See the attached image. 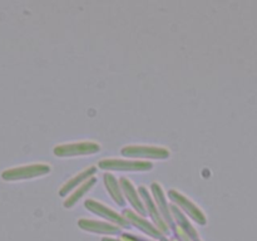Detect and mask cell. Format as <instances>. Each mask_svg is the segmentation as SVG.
Wrapping results in <instances>:
<instances>
[{"mask_svg":"<svg viewBox=\"0 0 257 241\" xmlns=\"http://www.w3.org/2000/svg\"><path fill=\"white\" fill-rule=\"evenodd\" d=\"M98 167L103 171H119V172H146L153 168L151 161L132 160V158H103L98 162Z\"/></svg>","mask_w":257,"mask_h":241,"instance_id":"1","label":"cell"},{"mask_svg":"<svg viewBox=\"0 0 257 241\" xmlns=\"http://www.w3.org/2000/svg\"><path fill=\"white\" fill-rule=\"evenodd\" d=\"M120 155L132 160H166L171 156V151L167 147L152 145H127L122 147Z\"/></svg>","mask_w":257,"mask_h":241,"instance_id":"2","label":"cell"},{"mask_svg":"<svg viewBox=\"0 0 257 241\" xmlns=\"http://www.w3.org/2000/svg\"><path fill=\"white\" fill-rule=\"evenodd\" d=\"M52 167L47 163H30V165L17 166V167L7 168L2 172V178L4 181H22L29 178L42 177L49 175Z\"/></svg>","mask_w":257,"mask_h":241,"instance_id":"3","label":"cell"},{"mask_svg":"<svg viewBox=\"0 0 257 241\" xmlns=\"http://www.w3.org/2000/svg\"><path fill=\"white\" fill-rule=\"evenodd\" d=\"M168 197H170L171 202L173 205L177 206L178 208L183 211L188 217L192 221H195L196 223L201 226H205L207 223V217H206L205 212L202 211V208L198 205H196L191 198H188L187 196L183 195L182 192H180L178 190L175 188H171L168 191Z\"/></svg>","mask_w":257,"mask_h":241,"instance_id":"4","label":"cell"},{"mask_svg":"<svg viewBox=\"0 0 257 241\" xmlns=\"http://www.w3.org/2000/svg\"><path fill=\"white\" fill-rule=\"evenodd\" d=\"M100 151L99 143L94 141H80V142L62 143L53 148L57 157H75V156L95 155Z\"/></svg>","mask_w":257,"mask_h":241,"instance_id":"5","label":"cell"},{"mask_svg":"<svg viewBox=\"0 0 257 241\" xmlns=\"http://www.w3.org/2000/svg\"><path fill=\"white\" fill-rule=\"evenodd\" d=\"M84 207L87 208L88 211H90L94 215L100 216L104 220H107L108 222H112L114 225L119 226L120 228H130V223L125 221V218L123 217L122 213H119L118 211H115L114 208H112L110 206L104 205L100 201L94 200V198H88V200L84 201Z\"/></svg>","mask_w":257,"mask_h":241,"instance_id":"6","label":"cell"},{"mask_svg":"<svg viewBox=\"0 0 257 241\" xmlns=\"http://www.w3.org/2000/svg\"><path fill=\"white\" fill-rule=\"evenodd\" d=\"M122 215L125 218V221L130 223V226H135L136 228H138L143 233H146L150 237L155 238V240H161V238L166 236L152 221L147 220L145 216H141L140 213H137L132 208H124Z\"/></svg>","mask_w":257,"mask_h":241,"instance_id":"7","label":"cell"},{"mask_svg":"<svg viewBox=\"0 0 257 241\" xmlns=\"http://www.w3.org/2000/svg\"><path fill=\"white\" fill-rule=\"evenodd\" d=\"M138 192H140L141 198H142L143 203H145L146 212L150 216L151 221H152V222L155 223L166 236H167L168 233L171 232V228L170 226L167 225V222L165 221V218L162 217L160 211H158L157 205H156L155 200H153L152 195H151V192L148 191V188L146 187V186H140V187H138Z\"/></svg>","mask_w":257,"mask_h":241,"instance_id":"8","label":"cell"},{"mask_svg":"<svg viewBox=\"0 0 257 241\" xmlns=\"http://www.w3.org/2000/svg\"><path fill=\"white\" fill-rule=\"evenodd\" d=\"M78 226H79L82 230L87 231L90 233H98V235H104L108 237H112V236L120 235V231L122 228L119 226L114 225L112 222H105V221H99V220H92V218H79L78 220Z\"/></svg>","mask_w":257,"mask_h":241,"instance_id":"9","label":"cell"},{"mask_svg":"<svg viewBox=\"0 0 257 241\" xmlns=\"http://www.w3.org/2000/svg\"><path fill=\"white\" fill-rule=\"evenodd\" d=\"M150 192L151 195H152L153 200H155L156 205H157L158 211H160L162 217L165 218V221L167 222V225L170 226L171 231H172L173 227H175V222H173L172 213H171V202H168L167 196H166V192L165 190H163L162 185L158 183L157 181H155V182L151 183Z\"/></svg>","mask_w":257,"mask_h":241,"instance_id":"10","label":"cell"},{"mask_svg":"<svg viewBox=\"0 0 257 241\" xmlns=\"http://www.w3.org/2000/svg\"><path fill=\"white\" fill-rule=\"evenodd\" d=\"M119 183H120V187H122V192H123V196H124L125 202L128 201V202L131 203L132 210H135L136 212L140 213L141 216L147 215L145 208V203H143L140 192H138L137 188L135 187L132 181H131L130 178L122 176V177L119 178Z\"/></svg>","mask_w":257,"mask_h":241,"instance_id":"11","label":"cell"},{"mask_svg":"<svg viewBox=\"0 0 257 241\" xmlns=\"http://www.w3.org/2000/svg\"><path fill=\"white\" fill-rule=\"evenodd\" d=\"M171 213H172V218H173V222H175V226L180 227L181 230H182L183 232L187 233L192 240H197V238H200L197 228H196L195 225L191 222L190 217H188V216L186 215L181 208H178L177 206L173 205L172 202H171Z\"/></svg>","mask_w":257,"mask_h":241,"instance_id":"12","label":"cell"},{"mask_svg":"<svg viewBox=\"0 0 257 241\" xmlns=\"http://www.w3.org/2000/svg\"><path fill=\"white\" fill-rule=\"evenodd\" d=\"M95 172H97V167H95V166H89V167L79 171L77 175H74L72 178H69V180H68L67 182L62 186V187H60L59 196H62V197L68 196L73 190H75L78 186L82 185L84 181H87L88 178H90L92 176H94Z\"/></svg>","mask_w":257,"mask_h":241,"instance_id":"13","label":"cell"},{"mask_svg":"<svg viewBox=\"0 0 257 241\" xmlns=\"http://www.w3.org/2000/svg\"><path fill=\"white\" fill-rule=\"evenodd\" d=\"M103 182H104L105 188H107L110 197L114 200V202L117 203L118 206H124L125 200L124 196H123L119 180H118L112 172H104V175H103Z\"/></svg>","mask_w":257,"mask_h":241,"instance_id":"14","label":"cell"},{"mask_svg":"<svg viewBox=\"0 0 257 241\" xmlns=\"http://www.w3.org/2000/svg\"><path fill=\"white\" fill-rule=\"evenodd\" d=\"M95 183H97V177H95V176H92V177L88 178L87 181H84L82 185L78 186L75 190H73L72 192H70L69 195L67 196L65 201L63 202L64 207L65 208H72L73 206H74L75 203H77L78 201H79L80 198H82L83 196L85 195V193L89 192L90 188H92L93 186L95 185Z\"/></svg>","mask_w":257,"mask_h":241,"instance_id":"15","label":"cell"},{"mask_svg":"<svg viewBox=\"0 0 257 241\" xmlns=\"http://www.w3.org/2000/svg\"><path fill=\"white\" fill-rule=\"evenodd\" d=\"M172 231H173V233H175V238H177V241H195V240H192V238H191L187 233L183 232L180 227H177V226H175Z\"/></svg>","mask_w":257,"mask_h":241,"instance_id":"16","label":"cell"},{"mask_svg":"<svg viewBox=\"0 0 257 241\" xmlns=\"http://www.w3.org/2000/svg\"><path fill=\"white\" fill-rule=\"evenodd\" d=\"M120 240L122 241H150L145 237H141V236L135 235V233L131 232H122L120 233Z\"/></svg>","mask_w":257,"mask_h":241,"instance_id":"17","label":"cell"},{"mask_svg":"<svg viewBox=\"0 0 257 241\" xmlns=\"http://www.w3.org/2000/svg\"><path fill=\"white\" fill-rule=\"evenodd\" d=\"M102 241H122L120 238H114V237H108V236H104L102 238Z\"/></svg>","mask_w":257,"mask_h":241,"instance_id":"18","label":"cell"},{"mask_svg":"<svg viewBox=\"0 0 257 241\" xmlns=\"http://www.w3.org/2000/svg\"><path fill=\"white\" fill-rule=\"evenodd\" d=\"M160 241H171V238H168L167 236H165V237H162V238H161Z\"/></svg>","mask_w":257,"mask_h":241,"instance_id":"19","label":"cell"},{"mask_svg":"<svg viewBox=\"0 0 257 241\" xmlns=\"http://www.w3.org/2000/svg\"><path fill=\"white\" fill-rule=\"evenodd\" d=\"M171 241H177V238H175V237H172V238H171Z\"/></svg>","mask_w":257,"mask_h":241,"instance_id":"20","label":"cell"},{"mask_svg":"<svg viewBox=\"0 0 257 241\" xmlns=\"http://www.w3.org/2000/svg\"><path fill=\"white\" fill-rule=\"evenodd\" d=\"M195 241H202V240H201V238H197V240H195Z\"/></svg>","mask_w":257,"mask_h":241,"instance_id":"21","label":"cell"}]
</instances>
